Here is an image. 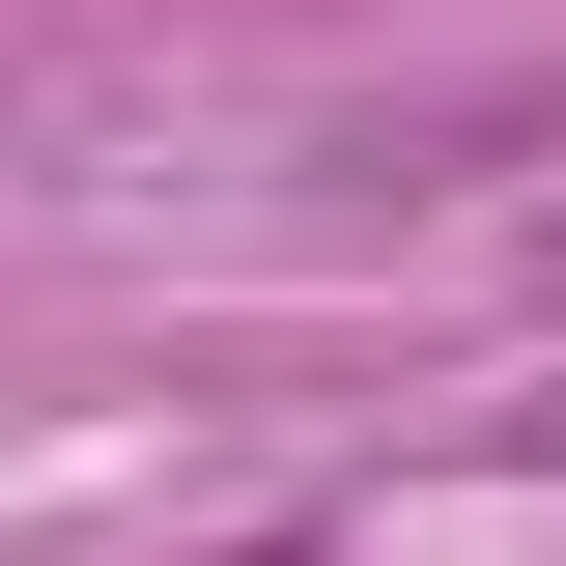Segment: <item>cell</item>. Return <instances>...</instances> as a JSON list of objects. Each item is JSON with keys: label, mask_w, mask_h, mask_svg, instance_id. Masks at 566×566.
I'll list each match as a JSON object with an SVG mask.
<instances>
[{"label": "cell", "mask_w": 566, "mask_h": 566, "mask_svg": "<svg viewBox=\"0 0 566 566\" xmlns=\"http://www.w3.org/2000/svg\"><path fill=\"white\" fill-rule=\"evenodd\" d=\"M510 453H566V397H510Z\"/></svg>", "instance_id": "cell-1"}, {"label": "cell", "mask_w": 566, "mask_h": 566, "mask_svg": "<svg viewBox=\"0 0 566 566\" xmlns=\"http://www.w3.org/2000/svg\"><path fill=\"white\" fill-rule=\"evenodd\" d=\"M199 566H312V538H199Z\"/></svg>", "instance_id": "cell-2"}, {"label": "cell", "mask_w": 566, "mask_h": 566, "mask_svg": "<svg viewBox=\"0 0 566 566\" xmlns=\"http://www.w3.org/2000/svg\"><path fill=\"white\" fill-rule=\"evenodd\" d=\"M538 312H566V199H538Z\"/></svg>", "instance_id": "cell-3"}]
</instances>
